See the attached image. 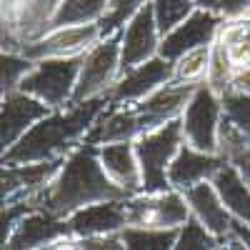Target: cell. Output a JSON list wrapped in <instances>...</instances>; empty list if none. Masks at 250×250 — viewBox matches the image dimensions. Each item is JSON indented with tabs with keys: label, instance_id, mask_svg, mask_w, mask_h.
<instances>
[{
	"label": "cell",
	"instance_id": "6da1fadb",
	"mask_svg": "<svg viewBox=\"0 0 250 250\" xmlns=\"http://www.w3.org/2000/svg\"><path fill=\"white\" fill-rule=\"evenodd\" d=\"M110 105L108 95H100L75 105L55 108L40 118L13 148L3 150V163H38L70 155L85 140L98 115Z\"/></svg>",
	"mask_w": 250,
	"mask_h": 250
},
{
	"label": "cell",
	"instance_id": "7a4b0ae2",
	"mask_svg": "<svg viewBox=\"0 0 250 250\" xmlns=\"http://www.w3.org/2000/svg\"><path fill=\"white\" fill-rule=\"evenodd\" d=\"M115 198H128V193L120 185H115L108 178V173L103 170L98 158V145L83 140L70 155H65L62 168L50 180V185L40 193L35 208L68 218L85 205Z\"/></svg>",
	"mask_w": 250,
	"mask_h": 250
},
{
	"label": "cell",
	"instance_id": "3957f363",
	"mask_svg": "<svg viewBox=\"0 0 250 250\" xmlns=\"http://www.w3.org/2000/svg\"><path fill=\"white\" fill-rule=\"evenodd\" d=\"M135 153L140 163V173H143V190L145 193H158V190H168L170 180H168V168L173 158L178 155L180 145L185 143L183 135V120H168L158 125V128L143 130L135 140Z\"/></svg>",
	"mask_w": 250,
	"mask_h": 250
},
{
	"label": "cell",
	"instance_id": "277c9868",
	"mask_svg": "<svg viewBox=\"0 0 250 250\" xmlns=\"http://www.w3.org/2000/svg\"><path fill=\"white\" fill-rule=\"evenodd\" d=\"M85 55H73V58H43L35 60L33 70L23 78L20 90H25L55 110L65 108L73 103V93L78 85V75L83 68Z\"/></svg>",
	"mask_w": 250,
	"mask_h": 250
},
{
	"label": "cell",
	"instance_id": "5b68a950",
	"mask_svg": "<svg viewBox=\"0 0 250 250\" xmlns=\"http://www.w3.org/2000/svg\"><path fill=\"white\" fill-rule=\"evenodd\" d=\"M118 78H120V30L100 38L85 53L70 105L108 95Z\"/></svg>",
	"mask_w": 250,
	"mask_h": 250
},
{
	"label": "cell",
	"instance_id": "8992f818",
	"mask_svg": "<svg viewBox=\"0 0 250 250\" xmlns=\"http://www.w3.org/2000/svg\"><path fill=\"white\" fill-rule=\"evenodd\" d=\"M125 210H128V225L138 228H180L190 218V205L185 200L183 190L168 188V190H158V193H135L125 198Z\"/></svg>",
	"mask_w": 250,
	"mask_h": 250
},
{
	"label": "cell",
	"instance_id": "52a82bcc",
	"mask_svg": "<svg viewBox=\"0 0 250 250\" xmlns=\"http://www.w3.org/2000/svg\"><path fill=\"white\" fill-rule=\"evenodd\" d=\"M183 135L185 143L205 153H218V130L223 120V98L208 85L195 88L190 103L183 113Z\"/></svg>",
	"mask_w": 250,
	"mask_h": 250
},
{
	"label": "cell",
	"instance_id": "ba28073f",
	"mask_svg": "<svg viewBox=\"0 0 250 250\" xmlns=\"http://www.w3.org/2000/svg\"><path fill=\"white\" fill-rule=\"evenodd\" d=\"M65 158L53 160H38V163H3V205L8 203H30L40 198V193L50 185V180L58 175Z\"/></svg>",
	"mask_w": 250,
	"mask_h": 250
},
{
	"label": "cell",
	"instance_id": "9c48e42d",
	"mask_svg": "<svg viewBox=\"0 0 250 250\" xmlns=\"http://www.w3.org/2000/svg\"><path fill=\"white\" fill-rule=\"evenodd\" d=\"M225 23L220 10L213 8H195L178 28H173L168 35H163L160 55L168 60H178L183 53L200 48V45H213L218 40V33Z\"/></svg>",
	"mask_w": 250,
	"mask_h": 250
},
{
	"label": "cell",
	"instance_id": "30bf717a",
	"mask_svg": "<svg viewBox=\"0 0 250 250\" xmlns=\"http://www.w3.org/2000/svg\"><path fill=\"white\" fill-rule=\"evenodd\" d=\"M163 33L155 23L153 5H143L120 30V75L160 53Z\"/></svg>",
	"mask_w": 250,
	"mask_h": 250
},
{
	"label": "cell",
	"instance_id": "8fae6325",
	"mask_svg": "<svg viewBox=\"0 0 250 250\" xmlns=\"http://www.w3.org/2000/svg\"><path fill=\"white\" fill-rule=\"evenodd\" d=\"M103 38L100 23H85V25H65V28H53L35 43L23 45V50L30 60H43V58H73V55H85L98 40Z\"/></svg>",
	"mask_w": 250,
	"mask_h": 250
},
{
	"label": "cell",
	"instance_id": "7c38bea8",
	"mask_svg": "<svg viewBox=\"0 0 250 250\" xmlns=\"http://www.w3.org/2000/svg\"><path fill=\"white\" fill-rule=\"evenodd\" d=\"M70 235L68 218L53 215L43 208H30L28 213L20 215L10 235L3 240V248L8 250H20V248H53L60 238Z\"/></svg>",
	"mask_w": 250,
	"mask_h": 250
},
{
	"label": "cell",
	"instance_id": "4fadbf2b",
	"mask_svg": "<svg viewBox=\"0 0 250 250\" xmlns=\"http://www.w3.org/2000/svg\"><path fill=\"white\" fill-rule=\"evenodd\" d=\"M173 60L163 58L160 53L150 60L140 62V65L130 68L128 73H123L118 78V83L110 88L108 98L110 103H125V105H133V103L148 98L150 93H155L160 85L173 80Z\"/></svg>",
	"mask_w": 250,
	"mask_h": 250
},
{
	"label": "cell",
	"instance_id": "5bb4252c",
	"mask_svg": "<svg viewBox=\"0 0 250 250\" xmlns=\"http://www.w3.org/2000/svg\"><path fill=\"white\" fill-rule=\"evenodd\" d=\"M0 105H3L0 108V145H3V150L13 148L40 118H45L53 110L48 103L25 90L5 93Z\"/></svg>",
	"mask_w": 250,
	"mask_h": 250
},
{
	"label": "cell",
	"instance_id": "9a60e30c",
	"mask_svg": "<svg viewBox=\"0 0 250 250\" xmlns=\"http://www.w3.org/2000/svg\"><path fill=\"white\" fill-rule=\"evenodd\" d=\"M195 88L198 85H190V83L170 80V83H165V85H160L155 93H150L148 98L133 103V105L138 108L143 130H150V128H158V125L168 123V120L183 118Z\"/></svg>",
	"mask_w": 250,
	"mask_h": 250
},
{
	"label": "cell",
	"instance_id": "2e32d148",
	"mask_svg": "<svg viewBox=\"0 0 250 250\" xmlns=\"http://www.w3.org/2000/svg\"><path fill=\"white\" fill-rule=\"evenodd\" d=\"M70 233L78 238H95V235H118L128 228V210H125V198L115 200H100L85 205L68 215Z\"/></svg>",
	"mask_w": 250,
	"mask_h": 250
},
{
	"label": "cell",
	"instance_id": "e0dca14e",
	"mask_svg": "<svg viewBox=\"0 0 250 250\" xmlns=\"http://www.w3.org/2000/svg\"><path fill=\"white\" fill-rule=\"evenodd\" d=\"M185 193V200L188 205H190V213L193 218H198L208 230H210L220 245L223 240L228 238V233H230V223H233V213L225 208L220 193H218V188L213 180H203V183H195L190 185Z\"/></svg>",
	"mask_w": 250,
	"mask_h": 250
},
{
	"label": "cell",
	"instance_id": "ac0fdd59",
	"mask_svg": "<svg viewBox=\"0 0 250 250\" xmlns=\"http://www.w3.org/2000/svg\"><path fill=\"white\" fill-rule=\"evenodd\" d=\"M228 160L220 153H205V150H198L193 145L183 143L178 155L173 158L170 168H168L170 188H175V190H188V188L195 185V183L213 180L215 173Z\"/></svg>",
	"mask_w": 250,
	"mask_h": 250
},
{
	"label": "cell",
	"instance_id": "d6986e66",
	"mask_svg": "<svg viewBox=\"0 0 250 250\" xmlns=\"http://www.w3.org/2000/svg\"><path fill=\"white\" fill-rule=\"evenodd\" d=\"M143 133V123L135 105L125 103H110V105L98 115L93 128L85 135V143L93 145H108V143H123L135 140Z\"/></svg>",
	"mask_w": 250,
	"mask_h": 250
},
{
	"label": "cell",
	"instance_id": "ffe728a7",
	"mask_svg": "<svg viewBox=\"0 0 250 250\" xmlns=\"http://www.w3.org/2000/svg\"><path fill=\"white\" fill-rule=\"evenodd\" d=\"M98 158H100L103 170L108 173V178L115 185H120L128 195H135L143 190V173H140V163H138L133 140L98 145Z\"/></svg>",
	"mask_w": 250,
	"mask_h": 250
},
{
	"label": "cell",
	"instance_id": "44dd1931",
	"mask_svg": "<svg viewBox=\"0 0 250 250\" xmlns=\"http://www.w3.org/2000/svg\"><path fill=\"white\" fill-rule=\"evenodd\" d=\"M218 193L225 203V208L233 213V218H240L250 223V185L243 180L233 163H225L213 178Z\"/></svg>",
	"mask_w": 250,
	"mask_h": 250
},
{
	"label": "cell",
	"instance_id": "7402d4cb",
	"mask_svg": "<svg viewBox=\"0 0 250 250\" xmlns=\"http://www.w3.org/2000/svg\"><path fill=\"white\" fill-rule=\"evenodd\" d=\"M110 8V0H62L53 15V28L65 25H85V23H100Z\"/></svg>",
	"mask_w": 250,
	"mask_h": 250
},
{
	"label": "cell",
	"instance_id": "603a6c76",
	"mask_svg": "<svg viewBox=\"0 0 250 250\" xmlns=\"http://www.w3.org/2000/svg\"><path fill=\"white\" fill-rule=\"evenodd\" d=\"M218 40L228 48L235 68L250 65V15L225 20L218 33Z\"/></svg>",
	"mask_w": 250,
	"mask_h": 250
},
{
	"label": "cell",
	"instance_id": "cb8c5ba5",
	"mask_svg": "<svg viewBox=\"0 0 250 250\" xmlns=\"http://www.w3.org/2000/svg\"><path fill=\"white\" fill-rule=\"evenodd\" d=\"M178 230H180V228L163 230V228H138V225H128V228L120 233V238H123V245L128 248V250H170V248H175Z\"/></svg>",
	"mask_w": 250,
	"mask_h": 250
},
{
	"label": "cell",
	"instance_id": "d4e9b609",
	"mask_svg": "<svg viewBox=\"0 0 250 250\" xmlns=\"http://www.w3.org/2000/svg\"><path fill=\"white\" fill-rule=\"evenodd\" d=\"M210 55L213 45H200L183 53L178 60H173V80L190 83V85H203L208 83V70H210Z\"/></svg>",
	"mask_w": 250,
	"mask_h": 250
},
{
	"label": "cell",
	"instance_id": "484cf974",
	"mask_svg": "<svg viewBox=\"0 0 250 250\" xmlns=\"http://www.w3.org/2000/svg\"><path fill=\"white\" fill-rule=\"evenodd\" d=\"M35 60H30L25 53H8L3 50L0 55V93H13L20 90V83L23 78L33 70Z\"/></svg>",
	"mask_w": 250,
	"mask_h": 250
},
{
	"label": "cell",
	"instance_id": "4316f807",
	"mask_svg": "<svg viewBox=\"0 0 250 250\" xmlns=\"http://www.w3.org/2000/svg\"><path fill=\"white\" fill-rule=\"evenodd\" d=\"M233 75H235V62L228 53V48L215 40L213 43V55H210V70H208V85H210L218 95L225 90H230L233 85Z\"/></svg>",
	"mask_w": 250,
	"mask_h": 250
},
{
	"label": "cell",
	"instance_id": "83f0119b",
	"mask_svg": "<svg viewBox=\"0 0 250 250\" xmlns=\"http://www.w3.org/2000/svg\"><path fill=\"white\" fill-rule=\"evenodd\" d=\"M150 5H153L155 23H158L160 33L168 35L198 8V0H150Z\"/></svg>",
	"mask_w": 250,
	"mask_h": 250
},
{
	"label": "cell",
	"instance_id": "f1b7e54d",
	"mask_svg": "<svg viewBox=\"0 0 250 250\" xmlns=\"http://www.w3.org/2000/svg\"><path fill=\"white\" fill-rule=\"evenodd\" d=\"M215 248H220V240L208 230L198 218L190 215L188 223L180 225L175 250H215Z\"/></svg>",
	"mask_w": 250,
	"mask_h": 250
},
{
	"label": "cell",
	"instance_id": "f546056e",
	"mask_svg": "<svg viewBox=\"0 0 250 250\" xmlns=\"http://www.w3.org/2000/svg\"><path fill=\"white\" fill-rule=\"evenodd\" d=\"M148 3H150V0H110V8H108L105 18L100 20L103 38L123 30V25L128 23V20H130L143 5H148Z\"/></svg>",
	"mask_w": 250,
	"mask_h": 250
},
{
	"label": "cell",
	"instance_id": "4dcf8cb0",
	"mask_svg": "<svg viewBox=\"0 0 250 250\" xmlns=\"http://www.w3.org/2000/svg\"><path fill=\"white\" fill-rule=\"evenodd\" d=\"M220 98H223V113H225V118H230L243 130V135L250 140V95L230 88V90H225Z\"/></svg>",
	"mask_w": 250,
	"mask_h": 250
},
{
	"label": "cell",
	"instance_id": "1f68e13d",
	"mask_svg": "<svg viewBox=\"0 0 250 250\" xmlns=\"http://www.w3.org/2000/svg\"><path fill=\"white\" fill-rule=\"evenodd\" d=\"M218 10L223 13L225 20H230V18H243V15L250 13V0H220Z\"/></svg>",
	"mask_w": 250,
	"mask_h": 250
},
{
	"label": "cell",
	"instance_id": "d6a6232c",
	"mask_svg": "<svg viewBox=\"0 0 250 250\" xmlns=\"http://www.w3.org/2000/svg\"><path fill=\"white\" fill-rule=\"evenodd\" d=\"M228 163H233L235 168H238V173L243 175V180L250 185V145H248L245 150H240L238 155H233V158L228 160Z\"/></svg>",
	"mask_w": 250,
	"mask_h": 250
},
{
	"label": "cell",
	"instance_id": "836d02e7",
	"mask_svg": "<svg viewBox=\"0 0 250 250\" xmlns=\"http://www.w3.org/2000/svg\"><path fill=\"white\" fill-rule=\"evenodd\" d=\"M233 90H240V93H248L250 95V65L245 68H235V75H233Z\"/></svg>",
	"mask_w": 250,
	"mask_h": 250
},
{
	"label": "cell",
	"instance_id": "e575fe53",
	"mask_svg": "<svg viewBox=\"0 0 250 250\" xmlns=\"http://www.w3.org/2000/svg\"><path fill=\"white\" fill-rule=\"evenodd\" d=\"M230 233H233L245 248H250V223H245V220H240V218H233Z\"/></svg>",
	"mask_w": 250,
	"mask_h": 250
},
{
	"label": "cell",
	"instance_id": "d590c367",
	"mask_svg": "<svg viewBox=\"0 0 250 250\" xmlns=\"http://www.w3.org/2000/svg\"><path fill=\"white\" fill-rule=\"evenodd\" d=\"M218 5H220V0H198V8H213V10H218Z\"/></svg>",
	"mask_w": 250,
	"mask_h": 250
},
{
	"label": "cell",
	"instance_id": "8d00e7d4",
	"mask_svg": "<svg viewBox=\"0 0 250 250\" xmlns=\"http://www.w3.org/2000/svg\"><path fill=\"white\" fill-rule=\"evenodd\" d=\"M248 15H250V13H248Z\"/></svg>",
	"mask_w": 250,
	"mask_h": 250
}]
</instances>
